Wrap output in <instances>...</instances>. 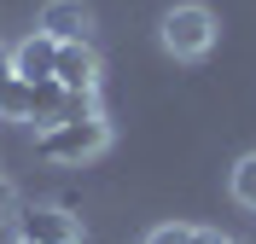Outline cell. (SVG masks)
Returning a JSON list of instances; mask_svg holds the SVG:
<instances>
[{"mask_svg": "<svg viewBox=\"0 0 256 244\" xmlns=\"http://www.w3.org/2000/svg\"><path fill=\"white\" fill-rule=\"evenodd\" d=\"M111 146V128H105V116H88V122H52V128L35 134V151L47 163H88L99 151Z\"/></svg>", "mask_w": 256, "mask_h": 244, "instance_id": "obj_1", "label": "cell"}, {"mask_svg": "<svg viewBox=\"0 0 256 244\" xmlns=\"http://www.w3.org/2000/svg\"><path fill=\"white\" fill-rule=\"evenodd\" d=\"M163 47L175 58H204L216 47V12L210 6H175V12H163Z\"/></svg>", "mask_w": 256, "mask_h": 244, "instance_id": "obj_2", "label": "cell"}, {"mask_svg": "<svg viewBox=\"0 0 256 244\" xmlns=\"http://www.w3.org/2000/svg\"><path fill=\"white\" fill-rule=\"evenodd\" d=\"M18 239L24 244H76L82 227L58 204H30V210H18Z\"/></svg>", "mask_w": 256, "mask_h": 244, "instance_id": "obj_3", "label": "cell"}, {"mask_svg": "<svg viewBox=\"0 0 256 244\" xmlns=\"http://www.w3.org/2000/svg\"><path fill=\"white\" fill-rule=\"evenodd\" d=\"M52 76H58L70 93H94V87H99V52L88 47V41H58V64H52Z\"/></svg>", "mask_w": 256, "mask_h": 244, "instance_id": "obj_4", "label": "cell"}, {"mask_svg": "<svg viewBox=\"0 0 256 244\" xmlns=\"http://www.w3.org/2000/svg\"><path fill=\"white\" fill-rule=\"evenodd\" d=\"M41 29H47L52 41H88L94 12H88L82 0H47V6H41Z\"/></svg>", "mask_w": 256, "mask_h": 244, "instance_id": "obj_5", "label": "cell"}, {"mask_svg": "<svg viewBox=\"0 0 256 244\" xmlns=\"http://www.w3.org/2000/svg\"><path fill=\"white\" fill-rule=\"evenodd\" d=\"M52 64H58V41H52L47 29H35L30 41H18V47H12V76H24V81L52 76Z\"/></svg>", "mask_w": 256, "mask_h": 244, "instance_id": "obj_6", "label": "cell"}, {"mask_svg": "<svg viewBox=\"0 0 256 244\" xmlns=\"http://www.w3.org/2000/svg\"><path fill=\"white\" fill-rule=\"evenodd\" d=\"M64 87L58 76H41V81H30V122H41V128H52L58 122V111H64Z\"/></svg>", "mask_w": 256, "mask_h": 244, "instance_id": "obj_7", "label": "cell"}, {"mask_svg": "<svg viewBox=\"0 0 256 244\" xmlns=\"http://www.w3.org/2000/svg\"><path fill=\"white\" fill-rule=\"evenodd\" d=\"M0 116L6 122H30V81L24 76H0Z\"/></svg>", "mask_w": 256, "mask_h": 244, "instance_id": "obj_8", "label": "cell"}, {"mask_svg": "<svg viewBox=\"0 0 256 244\" xmlns=\"http://www.w3.org/2000/svg\"><path fill=\"white\" fill-rule=\"evenodd\" d=\"M233 198H239L244 210H256V151L233 163Z\"/></svg>", "mask_w": 256, "mask_h": 244, "instance_id": "obj_9", "label": "cell"}, {"mask_svg": "<svg viewBox=\"0 0 256 244\" xmlns=\"http://www.w3.org/2000/svg\"><path fill=\"white\" fill-rule=\"evenodd\" d=\"M146 244H192V227H180V221H163V227H152V239Z\"/></svg>", "mask_w": 256, "mask_h": 244, "instance_id": "obj_10", "label": "cell"}, {"mask_svg": "<svg viewBox=\"0 0 256 244\" xmlns=\"http://www.w3.org/2000/svg\"><path fill=\"white\" fill-rule=\"evenodd\" d=\"M6 221H18V192H12V180H0V227Z\"/></svg>", "mask_w": 256, "mask_h": 244, "instance_id": "obj_11", "label": "cell"}, {"mask_svg": "<svg viewBox=\"0 0 256 244\" xmlns=\"http://www.w3.org/2000/svg\"><path fill=\"white\" fill-rule=\"evenodd\" d=\"M192 244H233L227 233H216V227H192Z\"/></svg>", "mask_w": 256, "mask_h": 244, "instance_id": "obj_12", "label": "cell"}, {"mask_svg": "<svg viewBox=\"0 0 256 244\" xmlns=\"http://www.w3.org/2000/svg\"><path fill=\"white\" fill-rule=\"evenodd\" d=\"M0 76H12V47L0 41Z\"/></svg>", "mask_w": 256, "mask_h": 244, "instance_id": "obj_13", "label": "cell"}, {"mask_svg": "<svg viewBox=\"0 0 256 244\" xmlns=\"http://www.w3.org/2000/svg\"><path fill=\"white\" fill-rule=\"evenodd\" d=\"M18 244H24V239H18Z\"/></svg>", "mask_w": 256, "mask_h": 244, "instance_id": "obj_14", "label": "cell"}]
</instances>
